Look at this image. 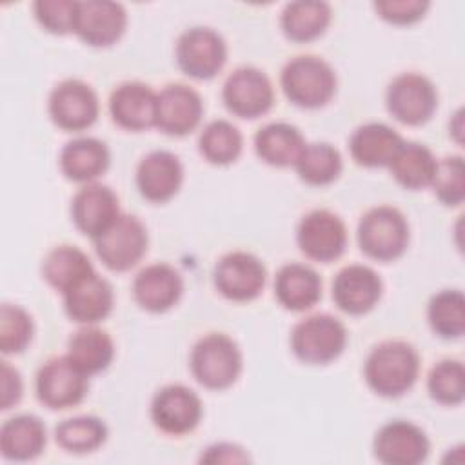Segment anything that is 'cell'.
<instances>
[{
    "label": "cell",
    "instance_id": "6da1fadb",
    "mask_svg": "<svg viewBox=\"0 0 465 465\" xmlns=\"http://www.w3.org/2000/svg\"><path fill=\"white\" fill-rule=\"evenodd\" d=\"M420 374V354L403 340H387L369 352L363 376L369 389L381 398H400L409 392Z\"/></svg>",
    "mask_w": 465,
    "mask_h": 465
},
{
    "label": "cell",
    "instance_id": "7a4b0ae2",
    "mask_svg": "<svg viewBox=\"0 0 465 465\" xmlns=\"http://www.w3.org/2000/svg\"><path fill=\"white\" fill-rule=\"evenodd\" d=\"M189 367L202 387L225 391L232 387L242 374V351L231 336L223 332H209L194 343L189 356Z\"/></svg>",
    "mask_w": 465,
    "mask_h": 465
},
{
    "label": "cell",
    "instance_id": "3957f363",
    "mask_svg": "<svg viewBox=\"0 0 465 465\" xmlns=\"http://www.w3.org/2000/svg\"><path fill=\"white\" fill-rule=\"evenodd\" d=\"M280 85L291 104L302 109H320L336 93V73L320 56L302 54L283 65Z\"/></svg>",
    "mask_w": 465,
    "mask_h": 465
},
{
    "label": "cell",
    "instance_id": "277c9868",
    "mask_svg": "<svg viewBox=\"0 0 465 465\" xmlns=\"http://www.w3.org/2000/svg\"><path fill=\"white\" fill-rule=\"evenodd\" d=\"M358 245L361 252L376 262H394L409 247L407 218L392 205L369 209L358 223Z\"/></svg>",
    "mask_w": 465,
    "mask_h": 465
},
{
    "label": "cell",
    "instance_id": "5b68a950",
    "mask_svg": "<svg viewBox=\"0 0 465 465\" xmlns=\"http://www.w3.org/2000/svg\"><path fill=\"white\" fill-rule=\"evenodd\" d=\"M345 345L347 329L331 314L307 316L291 332V349L307 365H327L334 361L345 351Z\"/></svg>",
    "mask_w": 465,
    "mask_h": 465
},
{
    "label": "cell",
    "instance_id": "8992f818",
    "mask_svg": "<svg viewBox=\"0 0 465 465\" xmlns=\"http://www.w3.org/2000/svg\"><path fill=\"white\" fill-rule=\"evenodd\" d=\"M94 242L100 262L114 272H125L145 256L149 236L145 225L133 214H120Z\"/></svg>",
    "mask_w": 465,
    "mask_h": 465
},
{
    "label": "cell",
    "instance_id": "52a82bcc",
    "mask_svg": "<svg viewBox=\"0 0 465 465\" xmlns=\"http://www.w3.org/2000/svg\"><path fill=\"white\" fill-rule=\"evenodd\" d=\"M174 54L178 67L187 76L211 80L227 62V44L214 29L196 25L178 36Z\"/></svg>",
    "mask_w": 465,
    "mask_h": 465
},
{
    "label": "cell",
    "instance_id": "ba28073f",
    "mask_svg": "<svg viewBox=\"0 0 465 465\" xmlns=\"http://www.w3.org/2000/svg\"><path fill=\"white\" fill-rule=\"evenodd\" d=\"M35 389L40 403L53 411H64L78 405L85 398L89 376L67 354L54 356L38 369Z\"/></svg>",
    "mask_w": 465,
    "mask_h": 465
},
{
    "label": "cell",
    "instance_id": "9c48e42d",
    "mask_svg": "<svg viewBox=\"0 0 465 465\" xmlns=\"http://www.w3.org/2000/svg\"><path fill=\"white\" fill-rule=\"evenodd\" d=\"M387 111L405 125L427 124L438 109L434 84L420 73H401L387 87Z\"/></svg>",
    "mask_w": 465,
    "mask_h": 465
},
{
    "label": "cell",
    "instance_id": "30bf717a",
    "mask_svg": "<svg viewBox=\"0 0 465 465\" xmlns=\"http://www.w3.org/2000/svg\"><path fill=\"white\" fill-rule=\"evenodd\" d=\"M296 243L309 260L331 263L345 252L347 227L336 213L314 209L300 220Z\"/></svg>",
    "mask_w": 465,
    "mask_h": 465
},
{
    "label": "cell",
    "instance_id": "8fae6325",
    "mask_svg": "<svg viewBox=\"0 0 465 465\" xmlns=\"http://www.w3.org/2000/svg\"><path fill=\"white\" fill-rule=\"evenodd\" d=\"M216 291L231 302H251L258 298L267 282L263 262L245 251L223 254L213 272Z\"/></svg>",
    "mask_w": 465,
    "mask_h": 465
},
{
    "label": "cell",
    "instance_id": "7c38bea8",
    "mask_svg": "<svg viewBox=\"0 0 465 465\" xmlns=\"http://www.w3.org/2000/svg\"><path fill=\"white\" fill-rule=\"evenodd\" d=\"M222 100L229 113L238 118L254 120L271 111L274 89L269 76L251 65L234 69L222 89Z\"/></svg>",
    "mask_w": 465,
    "mask_h": 465
},
{
    "label": "cell",
    "instance_id": "4fadbf2b",
    "mask_svg": "<svg viewBox=\"0 0 465 465\" xmlns=\"http://www.w3.org/2000/svg\"><path fill=\"white\" fill-rule=\"evenodd\" d=\"M47 107L53 124L67 133L89 129L100 113V102L94 89L76 78L54 85Z\"/></svg>",
    "mask_w": 465,
    "mask_h": 465
},
{
    "label": "cell",
    "instance_id": "5bb4252c",
    "mask_svg": "<svg viewBox=\"0 0 465 465\" xmlns=\"http://www.w3.org/2000/svg\"><path fill=\"white\" fill-rule=\"evenodd\" d=\"M202 414L203 407L200 396L182 383L162 387L151 401V420L154 427L171 436L193 432Z\"/></svg>",
    "mask_w": 465,
    "mask_h": 465
},
{
    "label": "cell",
    "instance_id": "9a60e30c",
    "mask_svg": "<svg viewBox=\"0 0 465 465\" xmlns=\"http://www.w3.org/2000/svg\"><path fill=\"white\" fill-rule=\"evenodd\" d=\"M372 450L385 465H418L427 460L430 443L425 430L416 423L392 420L376 432Z\"/></svg>",
    "mask_w": 465,
    "mask_h": 465
},
{
    "label": "cell",
    "instance_id": "2e32d148",
    "mask_svg": "<svg viewBox=\"0 0 465 465\" xmlns=\"http://www.w3.org/2000/svg\"><path fill=\"white\" fill-rule=\"evenodd\" d=\"M127 27V11L111 0L78 2L74 35L91 47H109L116 44Z\"/></svg>",
    "mask_w": 465,
    "mask_h": 465
},
{
    "label": "cell",
    "instance_id": "e0dca14e",
    "mask_svg": "<svg viewBox=\"0 0 465 465\" xmlns=\"http://www.w3.org/2000/svg\"><path fill=\"white\" fill-rule=\"evenodd\" d=\"M383 294L380 274L361 263H352L338 271L332 280V300L336 307L351 316L371 312Z\"/></svg>",
    "mask_w": 465,
    "mask_h": 465
},
{
    "label": "cell",
    "instance_id": "ac0fdd59",
    "mask_svg": "<svg viewBox=\"0 0 465 465\" xmlns=\"http://www.w3.org/2000/svg\"><path fill=\"white\" fill-rule=\"evenodd\" d=\"M202 116V96L185 84H169L156 94L154 127L169 136H185L193 133L200 125Z\"/></svg>",
    "mask_w": 465,
    "mask_h": 465
},
{
    "label": "cell",
    "instance_id": "d6986e66",
    "mask_svg": "<svg viewBox=\"0 0 465 465\" xmlns=\"http://www.w3.org/2000/svg\"><path fill=\"white\" fill-rule=\"evenodd\" d=\"M120 214L114 191L96 182L80 187L71 200V220L76 229L91 240L107 231Z\"/></svg>",
    "mask_w": 465,
    "mask_h": 465
},
{
    "label": "cell",
    "instance_id": "ffe728a7",
    "mask_svg": "<svg viewBox=\"0 0 465 465\" xmlns=\"http://www.w3.org/2000/svg\"><path fill=\"white\" fill-rule=\"evenodd\" d=\"M183 294L182 274L169 263L158 262L143 267L133 280L134 302L147 312L173 309Z\"/></svg>",
    "mask_w": 465,
    "mask_h": 465
},
{
    "label": "cell",
    "instance_id": "44dd1931",
    "mask_svg": "<svg viewBox=\"0 0 465 465\" xmlns=\"http://www.w3.org/2000/svg\"><path fill=\"white\" fill-rule=\"evenodd\" d=\"M183 182L180 158L171 151H151L136 167L138 193L153 203H163L176 196Z\"/></svg>",
    "mask_w": 465,
    "mask_h": 465
},
{
    "label": "cell",
    "instance_id": "7402d4cb",
    "mask_svg": "<svg viewBox=\"0 0 465 465\" xmlns=\"http://www.w3.org/2000/svg\"><path fill=\"white\" fill-rule=\"evenodd\" d=\"M156 94L142 82H124L111 93L113 122L127 131H145L156 122Z\"/></svg>",
    "mask_w": 465,
    "mask_h": 465
},
{
    "label": "cell",
    "instance_id": "603a6c76",
    "mask_svg": "<svg viewBox=\"0 0 465 465\" xmlns=\"http://www.w3.org/2000/svg\"><path fill=\"white\" fill-rule=\"evenodd\" d=\"M62 296L65 314L82 325H96L105 320L114 305L113 287L98 272L85 276Z\"/></svg>",
    "mask_w": 465,
    "mask_h": 465
},
{
    "label": "cell",
    "instance_id": "cb8c5ba5",
    "mask_svg": "<svg viewBox=\"0 0 465 465\" xmlns=\"http://www.w3.org/2000/svg\"><path fill=\"white\" fill-rule=\"evenodd\" d=\"M274 296L287 311H309L322 298V278L305 263H287L276 272Z\"/></svg>",
    "mask_w": 465,
    "mask_h": 465
},
{
    "label": "cell",
    "instance_id": "d4e9b609",
    "mask_svg": "<svg viewBox=\"0 0 465 465\" xmlns=\"http://www.w3.org/2000/svg\"><path fill=\"white\" fill-rule=\"evenodd\" d=\"M111 162L107 145L93 136H80L67 142L60 151L62 174L76 183H91L100 178Z\"/></svg>",
    "mask_w": 465,
    "mask_h": 465
},
{
    "label": "cell",
    "instance_id": "484cf974",
    "mask_svg": "<svg viewBox=\"0 0 465 465\" xmlns=\"http://www.w3.org/2000/svg\"><path fill=\"white\" fill-rule=\"evenodd\" d=\"M403 138L387 124L369 122L360 125L349 138L352 160L361 167H389Z\"/></svg>",
    "mask_w": 465,
    "mask_h": 465
},
{
    "label": "cell",
    "instance_id": "4316f807",
    "mask_svg": "<svg viewBox=\"0 0 465 465\" xmlns=\"http://www.w3.org/2000/svg\"><path fill=\"white\" fill-rule=\"evenodd\" d=\"M47 441L45 425L38 416L18 414L2 423L0 452L5 460L27 461L44 452Z\"/></svg>",
    "mask_w": 465,
    "mask_h": 465
},
{
    "label": "cell",
    "instance_id": "83f0119b",
    "mask_svg": "<svg viewBox=\"0 0 465 465\" xmlns=\"http://www.w3.org/2000/svg\"><path fill=\"white\" fill-rule=\"evenodd\" d=\"M332 18V9L327 2L298 0L285 4L280 15V27L287 40L307 44L320 38Z\"/></svg>",
    "mask_w": 465,
    "mask_h": 465
},
{
    "label": "cell",
    "instance_id": "f1b7e54d",
    "mask_svg": "<svg viewBox=\"0 0 465 465\" xmlns=\"http://www.w3.org/2000/svg\"><path fill=\"white\" fill-rule=\"evenodd\" d=\"M305 147L303 134L287 122H271L254 134V151L272 167H294Z\"/></svg>",
    "mask_w": 465,
    "mask_h": 465
},
{
    "label": "cell",
    "instance_id": "f546056e",
    "mask_svg": "<svg viewBox=\"0 0 465 465\" xmlns=\"http://www.w3.org/2000/svg\"><path fill=\"white\" fill-rule=\"evenodd\" d=\"M436 165L438 160L427 145L403 140L389 163V171L401 187L420 191L430 187Z\"/></svg>",
    "mask_w": 465,
    "mask_h": 465
},
{
    "label": "cell",
    "instance_id": "4dcf8cb0",
    "mask_svg": "<svg viewBox=\"0 0 465 465\" xmlns=\"http://www.w3.org/2000/svg\"><path fill=\"white\" fill-rule=\"evenodd\" d=\"M67 356L80 371L93 376L111 365L114 358V343L105 331L94 325H85L69 338Z\"/></svg>",
    "mask_w": 465,
    "mask_h": 465
},
{
    "label": "cell",
    "instance_id": "1f68e13d",
    "mask_svg": "<svg viewBox=\"0 0 465 465\" xmlns=\"http://www.w3.org/2000/svg\"><path fill=\"white\" fill-rule=\"evenodd\" d=\"M93 263L89 256L74 245H58L47 252L42 262L44 280L60 294L67 292L85 276L93 274Z\"/></svg>",
    "mask_w": 465,
    "mask_h": 465
},
{
    "label": "cell",
    "instance_id": "d6a6232c",
    "mask_svg": "<svg viewBox=\"0 0 465 465\" xmlns=\"http://www.w3.org/2000/svg\"><path fill=\"white\" fill-rule=\"evenodd\" d=\"M294 169L302 182L307 185L322 187L338 180L343 169V162L340 151L334 145L327 142H316L305 143L300 158L294 163Z\"/></svg>",
    "mask_w": 465,
    "mask_h": 465
},
{
    "label": "cell",
    "instance_id": "836d02e7",
    "mask_svg": "<svg viewBox=\"0 0 465 465\" xmlns=\"http://www.w3.org/2000/svg\"><path fill=\"white\" fill-rule=\"evenodd\" d=\"M198 149L209 163L229 165L240 158L243 136L229 120H213L200 133Z\"/></svg>",
    "mask_w": 465,
    "mask_h": 465
},
{
    "label": "cell",
    "instance_id": "e575fe53",
    "mask_svg": "<svg viewBox=\"0 0 465 465\" xmlns=\"http://www.w3.org/2000/svg\"><path fill=\"white\" fill-rule=\"evenodd\" d=\"M427 320L434 334L443 340H458L465 332V298L458 289L436 292L427 305Z\"/></svg>",
    "mask_w": 465,
    "mask_h": 465
},
{
    "label": "cell",
    "instance_id": "d590c367",
    "mask_svg": "<svg viewBox=\"0 0 465 465\" xmlns=\"http://www.w3.org/2000/svg\"><path fill=\"white\" fill-rule=\"evenodd\" d=\"M54 440L67 452H93L105 443L107 425L96 416L67 418L56 425Z\"/></svg>",
    "mask_w": 465,
    "mask_h": 465
},
{
    "label": "cell",
    "instance_id": "8d00e7d4",
    "mask_svg": "<svg viewBox=\"0 0 465 465\" xmlns=\"http://www.w3.org/2000/svg\"><path fill=\"white\" fill-rule=\"evenodd\" d=\"M429 396L440 405H460L465 398V369L460 360L438 361L427 376Z\"/></svg>",
    "mask_w": 465,
    "mask_h": 465
},
{
    "label": "cell",
    "instance_id": "74e56055",
    "mask_svg": "<svg viewBox=\"0 0 465 465\" xmlns=\"http://www.w3.org/2000/svg\"><path fill=\"white\" fill-rule=\"evenodd\" d=\"M31 314L15 303H4L0 311V349L4 354H20L33 340Z\"/></svg>",
    "mask_w": 465,
    "mask_h": 465
},
{
    "label": "cell",
    "instance_id": "f35d334b",
    "mask_svg": "<svg viewBox=\"0 0 465 465\" xmlns=\"http://www.w3.org/2000/svg\"><path fill=\"white\" fill-rule=\"evenodd\" d=\"M430 187L436 198L447 207H458L465 198V162L452 154L438 160Z\"/></svg>",
    "mask_w": 465,
    "mask_h": 465
},
{
    "label": "cell",
    "instance_id": "ab89813d",
    "mask_svg": "<svg viewBox=\"0 0 465 465\" xmlns=\"http://www.w3.org/2000/svg\"><path fill=\"white\" fill-rule=\"evenodd\" d=\"M76 0H36L33 13L36 22L53 35L74 33L76 22Z\"/></svg>",
    "mask_w": 465,
    "mask_h": 465
},
{
    "label": "cell",
    "instance_id": "60d3db41",
    "mask_svg": "<svg viewBox=\"0 0 465 465\" xmlns=\"http://www.w3.org/2000/svg\"><path fill=\"white\" fill-rule=\"evenodd\" d=\"M430 4L427 0H385V2H376L374 11L378 16L392 25H411L420 22Z\"/></svg>",
    "mask_w": 465,
    "mask_h": 465
},
{
    "label": "cell",
    "instance_id": "b9f144b4",
    "mask_svg": "<svg viewBox=\"0 0 465 465\" xmlns=\"http://www.w3.org/2000/svg\"><path fill=\"white\" fill-rule=\"evenodd\" d=\"M2 411L11 409L13 405H16L22 398L24 392V383H22V376L20 372L9 365V361H2Z\"/></svg>",
    "mask_w": 465,
    "mask_h": 465
},
{
    "label": "cell",
    "instance_id": "7bdbcfd3",
    "mask_svg": "<svg viewBox=\"0 0 465 465\" xmlns=\"http://www.w3.org/2000/svg\"><path fill=\"white\" fill-rule=\"evenodd\" d=\"M200 461H205V463H245L249 461V454L234 445V443H214L211 447L205 449V452L202 454Z\"/></svg>",
    "mask_w": 465,
    "mask_h": 465
}]
</instances>
